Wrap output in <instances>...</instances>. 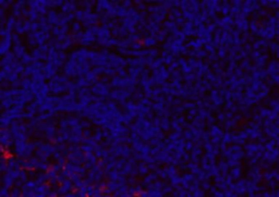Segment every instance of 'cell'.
Masks as SVG:
<instances>
[{
	"label": "cell",
	"mask_w": 279,
	"mask_h": 197,
	"mask_svg": "<svg viewBox=\"0 0 279 197\" xmlns=\"http://www.w3.org/2000/svg\"><path fill=\"white\" fill-rule=\"evenodd\" d=\"M270 49H272V51H274V52L277 51L278 50V45H277L276 43H272L270 44Z\"/></svg>",
	"instance_id": "6da1fadb"
},
{
	"label": "cell",
	"mask_w": 279,
	"mask_h": 197,
	"mask_svg": "<svg viewBox=\"0 0 279 197\" xmlns=\"http://www.w3.org/2000/svg\"><path fill=\"white\" fill-rule=\"evenodd\" d=\"M276 125H279V115H278V118L276 119Z\"/></svg>",
	"instance_id": "7a4b0ae2"
}]
</instances>
